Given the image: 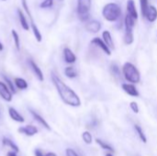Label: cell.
<instances>
[{"label": "cell", "instance_id": "obj_17", "mask_svg": "<svg viewBox=\"0 0 157 156\" xmlns=\"http://www.w3.org/2000/svg\"><path fill=\"white\" fill-rule=\"evenodd\" d=\"M30 113L32 114V116H33V118H34V120H36V121H38L41 126H43L46 130H48V131H51V127L49 126V124L47 123V121L41 117V116H40L38 113H36L35 111H33V110H30Z\"/></svg>", "mask_w": 157, "mask_h": 156}, {"label": "cell", "instance_id": "obj_8", "mask_svg": "<svg viewBox=\"0 0 157 156\" xmlns=\"http://www.w3.org/2000/svg\"><path fill=\"white\" fill-rule=\"evenodd\" d=\"M101 29L100 22L97 20H90L86 24V29L90 33H98Z\"/></svg>", "mask_w": 157, "mask_h": 156}, {"label": "cell", "instance_id": "obj_12", "mask_svg": "<svg viewBox=\"0 0 157 156\" xmlns=\"http://www.w3.org/2000/svg\"><path fill=\"white\" fill-rule=\"evenodd\" d=\"M145 17L147 18L148 21L155 22L157 19L156 7L154 6H149V7L147 9V12H146V15H145Z\"/></svg>", "mask_w": 157, "mask_h": 156}, {"label": "cell", "instance_id": "obj_13", "mask_svg": "<svg viewBox=\"0 0 157 156\" xmlns=\"http://www.w3.org/2000/svg\"><path fill=\"white\" fill-rule=\"evenodd\" d=\"M127 11H128V14L130 16H132L135 19L138 18V13L136 10L135 2L133 0H128L127 1Z\"/></svg>", "mask_w": 157, "mask_h": 156}, {"label": "cell", "instance_id": "obj_23", "mask_svg": "<svg viewBox=\"0 0 157 156\" xmlns=\"http://www.w3.org/2000/svg\"><path fill=\"white\" fill-rule=\"evenodd\" d=\"M96 143L103 149V150H106L109 153H114V149L108 143H106L104 141H102L101 139H96Z\"/></svg>", "mask_w": 157, "mask_h": 156}, {"label": "cell", "instance_id": "obj_21", "mask_svg": "<svg viewBox=\"0 0 157 156\" xmlns=\"http://www.w3.org/2000/svg\"><path fill=\"white\" fill-rule=\"evenodd\" d=\"M2 143H3L4 145H6V146H7V147H10V148L13 150V152H15V153H18V152H19L18 147H17L11 140H9V139H7V138L5 137V138H3Z\"/></svg>", "mask_w": 157, "mask_h": 156}, {"label": "cell", "instance_id": "obj_2", "mask_svg": "<svg viewBox=\"0 0 157 156\" xmlns=\"http://www.w3.org/2000/svg\"><path fill=\"white\" fill-rule=\"evenodd\" d=\"M122 74L124 78L130 84H138L141 81V74L138 69L132 63H125L122 66Z\"/></svg>", "mask_w": 157, "mask_h": 156}, {"label": "cell", "instance_id": "obj_3", "mask_svg": "<svg viewBox=\"0 0 157 156\" xmlns=\"http://www.w3.org/2000/svg\"><path fill=\"white\" fill-rule=\"evenodd\" d=\"M103 17L110 22L116 21L121 15V8L116 3H109L107 4L102 11Z\"/></svg>", "mask_w": 157, "mask_h": 156}, {"label": "cell", "instance_id": "obj_32", "mask_svg": "<svg viewBox=\"0 0 157 156\" xmlns=\"http://www.w3.org/2000/svg\"><path fill=\"white\" fill-rule=\"evenodd\" d=\"M53 5V0H44L43 2L40 3V6L41 8H48V7H52Z\"/></svg>", "mask_w": 157, "mask_h": 156}, {"label": "cell", "instance_id": "obj_5", "mask_svg": "<svg viewBox=\"0 0 157 156\" xmlns=\"http://www.w3.org/2000/svg\"><path fill=\"white\" fill-rule=\"evenodd\" d=\"M122 89L126 94H128L129 96H131L132 97H138L140 96L136 86L133 84H130V83L122 84Z\"/></svg>", "mask_w": 157, "mask_h": 156}, {"label": "cell", "instance_id": "obj_20", "mask_svg": "<svg viewBox=\"0 0 157 156\" xmlns=\"http://www.w3.org/2000/svg\"><path fill=\"white\" fill-rule=\"evenodd\" d=\"M134 130H135V131L137 132V134H138L139 138L141 139V141H142L144 143H147V138H146V136H145V134H144V131H143V128H142L140 125L135 124V125H134Z\"/></svg>", "mask_w": 157, "mask_h": 156}, {"label": "cell", "instance_id": "obj_1", "mask_svg": "<svg viewBox=\"0 0 157 156\" xmlns=\"http://www.w3.org/2000/svg\"><path fill=\"white\" fill-rule=\"evenodd\" d=\"M52 80L53 85L55 86L62 100L68 106L71 107H80L81 106V100L80 97L77 96V94L69 87L66 84H64L56 74H52Z\"/></svg>", "mask_w": 157, "mask_h": 156}, {"label": "cell", "instance_id": "obj_19", "mask_svg": "<svg viewBox=\"0 0 157 156\" xmlns=\"http://www.w3.org/2000/svg\"><path fill=\"white\" fill-rule=\"evenodd\" d=\"M14 83H15V85L17 86V87L18 89H21V90H25V89H27L28 86H29L27 81H26L25 79H23V78L16 77V78L14 79Z\"/></svg>", "mask_w": 157, "mask_h": 156}, {"label": "cell", "instance_id": "obj_14", "mask_svg": "<svg viewBox=\"0 0 157 156\" xmlns=\"http://www.w3.org/2000/svg\"><path fill=\"white\" fill-rule=\"evenodd\" d=\"M8 114L10 116V118L17 121V122H19V123H23L24 122V118L14 108H8Z\"/></svg>", "mask_w": 157, "mask_h": 156}, {"label": "cell", "instance_id": "obj_27", "mask_svg": "<svg viewBox=\"0 0 157 156\" xmlns=\"http://www.w3.org/2000/svg\"><path fill=\"white\" fill-rule=\"evenodd\" d=\"M110 71L112 73V74L115 76V77H120L121 76V69L119 67V65L117 63H111L110 65Z\"/></svg>", "mask_w": 157, "mask_h": 156}, {"label": "cell", "instance_id": "obj_40", "mask_svg": "<svg viewBox=\"0 0 157 156\" xmlns=\"http://www.w3.org/2000/svg\"><path fill=\"white\" fill-rule=\"evenodd\" d=\"M1 1H6V0H1Z\"/></svg>", "mask_w": 157, "mask_h": 156}, {"label": "cell", "instance_id": "obj_22", "mask_svg": "<svg viewBox=\"0 0 157 156\" xmlns=\"http://www.w3.org/2000/svg\"><path fill=\"white\" fill-rule=\"evenodd\" d=\"M64 74L68 78H75L77 76V72L74 66H68L64 69Z\"/></svg>", "mask_w": 157, "mask_h": 156}, {"label": "cell", "instance_id": "obj_7", "mask_svg": "<svg viewBox=\"0 0 157 156\" xmlns=\"http://www.w3.org/2000/svg\"><path fill=\"white\" fill-rule=\"evenodd\" d=\"M91 43L94 44V45H96V46H98V48H100L107 55H109V56L111 55V51H110V49L106 45V43L104 42V40H102L101 39H99V38H94V39L91 40Z\"/></svg>", "mask_w": 157, "mask_h": 156}, {"label": "cell", "instance_id": "obj_33", "mask_svg": "<svg viewBox=\"0 0 157 156\" xmlns=\"http://www.w3.org/2000/svg\"><path fill=\"white\" fill-rule=\"evenodd\" d=\"M130 108H131V109H132L135 114H138V113H139V111H140V108H139L138 104H137L136 102H134V101L131 102V104H130Z\"/></svg>", "mask_w": 157, "mask_h": 156}, {"label": "cell", "instance_id": "obj_29", "mask_svg": "<svg viewBox=\"0 0 157 156\" xmlns=\"http://www.w3.org/2000/svg\"><path fill=\"white\" fill-rule=\"evenodd\" d=\"M3 78H4V80L6 82V86H8V88H9V90L11 91V93L16 94V93H17V90H16V88H15V86H14L13 82H12L8 77H6V75H3Z\"/></svg>", "mask_w": 157, "mask_h": 156}, {"label": "cell", "instance_id": "obj_16", "mask_svg": "<svg viewBox=\"0 0 157 156\" xmlns=\"http://www.w3.org/2000/svg\"><path fill=\"white\" fill-rule=\"evenodd\" d=\"M102 37H103V40L104 42L106 43V45L111 50V49H114L115 46H114V42H113V40H112V37H111V34L109 31L108 30H105L103 33H102Z\"/></svg>", "mask_w": 157, "mask_h": 156}, {"label": "cell", "instance_id": "obj_39", "mask_svg": "<svg viewBox=\"0 0 157 156\" xmlns=\"http://www.w3.org/2000/svg\"><path fill=\"white\" fill-rule=\"evenodd\" d=\"M106 156H113V154L112 153H108V154H106Z\"/></svg>", "mask_w": 157, "mask_h": 156}, {"label": "cell", "instance_id": "obj_11", "mask_svg": "<svg viewBox=\"0 0 157 156\" xmlns=\"http://www.w3.org/2000/svg\"><path fill=\"white\" fill-rule=\"evenodd\" d=\"M63 58H64V61L67 63H74L76 61L75 54L69 48H64L63 49Z\"/></svg>", "mask_w": 157, "mask_h": 156}, {"label": "cell", "instance_id": "obj_4", "mask_svg": "<svg viewBox=\"0 0 157 156\" xmlns=\"http://www.w3.org/2000/svg\"><path fill=\"white\" fill-rule=\"evenodd\" d=\"M91 8V0H77V14L82 21L89 18V11Z\"/></svg>", "mask_w": 157, "mask_h": 156}, {"label": "cell", "instance_id": "obj_9", "mask_svg": "<svg viewBox=\"0 0 157 156\" xmlns=\"http://www.w3.org/2000/svg\"><path fill=\"white\" fill-rule=\"evenodd\" d=\"M17 131L19 133H23L27 136H33L38 133V129L33 125H27L25 127L18 128Z\"/></svg>", "mask_w": 157, "mask_h": 156}, {"label": "cell", "instance_id": "obj_28", "mask_svg": "<svg viewBox=\"0 0 157 156\" xmlns=\"http://www.w3.org/2000/svg\"><path fill=\"white\" fill-rule=\"evenodd\" d=\"M133 40H134L133 33L130 32V31H126L125 32V36H124V42H125V44L131 45L133 42Z\"/></svg>", "mask_w": 157, "mask_h": 156}, {"label": "cell", "instance_id": "obj_38", "mask_svg": "<svg viewBox=\"0 0 157 156\" xmlns=\"http://www.w3.org/2000/svg\"><path fill=\"white\" fill-rule=\"evenodd\" d=\"M3 49H4V46H3V44L0 42V51H3Z\"/></svg>", "mask_w": 157, "mask_h": 156}, {"label": "cell", "instance_id": "obj_34", "mask_svg": "<svg viewBox=\"0 0 157 156\" xmlns=\"http://www.w3.org/2000/svg\"><path fill=\"white\" fill-rule=\"evenodd\" d=\"M65 153H66V156H79L76 154L75 151H74L73 149H70V148L66 149Z\"/></svg>", "mask_w": 157, "mask_h": 156}, {"label": "cell", "instance_id": "obj_35", "mask_svg": "<svg viewBox=\"0 0 157 156\" xmlns=\"http://www.w3.org/2000/svg\"><path fill=\"white\" fill-rule=\"evenodd\" d=\"M35 156H45V154H42V152L40 150V149H37V150H35Z\"/></svg>", "mask_w": 157, "mask_h": 156}, {"label": "cell", "instance_id": "obj_18", "mask_svg": "<svg viewBox=\"0 0 157 156\" xmlns=\"http://www.w3.org/2000/svg\"><path fill=\"white\" fill-rule=\"evenodd\" d=\"M17 14H18V17H19V21L21 24V27L25 29V30H29V26L28 23V20L23 13V11L20 8H17Z\"/></svg>", "mask_w": 157, "mask_h": 156}, {"label": "cell", "instance_id": "obj_6", "mask_svg": "<svg viewBox=\"0 0 157 156\" xmlns=\"http://www.w3.org/2000/svg\"><path fill=\"white\" fill-rule=\"evenodd\" d=\"M0 97L6 102H10L12 100V93L8 86L3 82H0Z\"/></svg>", "mask_w": 157, "mask_h": 156}, {"label": "cell", "instance_id": "obj_24", "mask_svg": "<svg viewBox=\"0 0 157 156\" xmlns=\"http://www.w3.org/2000/svg\"><path fill=\"white\" fill-rule=\"evenodd\" d=\"M31 29H32L33 34H34V36H35V38H36L37 41L40 42V41H41V40H42V36H41L40 31L39 30V29H38L37 25L34 23V21H31Z\"/></svg>", "mask_w": 157, "mask_h": 156}, {"label": "cell", "instance_id": "obj_26", "mask_svg": "<svg viewBox=\"0 0 157 156\" xmlns=\"http://www.w3.org/2000/svg\"><path fill=\"white\" fill-rule=\"evenodd\" d=\"M82 139L83 141L86 143V144H91L93 142V137L92 134L89 131H84L82 133Z\"/></svg>", "mask_w": 157, "mask_h": 156}, {"label": "cell", "instance_id": "obj_30", "mask_svg": "<svg viewBox=\"0 0 157 156\" xmlns=\"http://www.w3.org/2000/svg\"><path fill=\"white\" fill-rule=\"evenodd\" d=\"M141 2V9H142V15L143 17H145V15H146V12H147V9L149 7V5H148V0H140Z\"/></svg>", "mask_w": 157, "mask_h": 156}, {"label": "cell", "instance_id": "obj_37", "mask_svg": "<svg viewBox=\"0 0 157 156\" xmlns=\"http://www.w3.org/2000/svg\"><path fill=\"white\" fill-rule=\"evenodd\" d=\"M45 156H57L54 153H48L47 154H45Z\"/></svg>", "mask_w": 157, "mask_h": 156}, {"label": "cell", "instance_id": "obj_31", "mask_svg": "<svg viewBox=\"0 0 157 156\" xmlns=\"http://www.w3.org/2000/svg\"><path fill=\"white\" fill-rule=\"evenodd\" d=\"M21 2H22V6H23L24 10L26 11L27 15L29 16V19H30V22H31V21H34V20H33V17H32V15H31V12H30V10H29V6H28L27 0H21Z\"/></svg>", "mask_w": 157, "mask_h": 156}, {"label": "cell", "instance_id": "obj_10", "mask_svg": "<svg viewBox=\"0 0 157 156\" xmlns=\"http://www.w3.org/2000/svg\"><path fill=\"white\" fill-rule=\"evenodd\" d=\"M29 66H30L31 70L33 71L34 74H35V75H36V77L38 78V80H39V81H40V82H42V81L44 80V76H43V74H42L41 70L40 69V67H39V66L34 63V61H33V60H31V59H29Z\"/></svg>", "mask_w": 157, "mask_h": 156}, {"label": "cell", "instance_id": "obj_15", "mask_svg": "<svg viewBox=\"0 0 157 156\" xmlns=\"http://www.w3.org/2000/svg\"><path fill=\"white\" fill-rule=\"evenodd\" d=\"M135 21H136V19L134 17H132L129 14L126 15V17H125V29H126V31L132 32L134 25H135Z\"/></svg>", "mask_w": 157, "mask_h": 156}, {"label": "cell", "instance_id": "obj_36", "mask_svg": "<svg viewBox=\"0 0 157 156\" xmlns=\"http://www.w3.org/2000/svg\"><path fill=\"white\" fill-rule=\"evenodd\" d=\"M6 156H17V153H15V152H8Z\"/></svg>", "mask_w": 157, "mask_h": 156}, {"label": "cell", "instance_id": "obj_25", "mask_svg": "<svg viewBox=\"0 0 157 156\" xmlns=\"http://www.w3.org/2000/svg\"><path fill=\"white\" fill-rule=\"evenodd\" d=\"M11 34H12V37H13V40H14V43H15V46H16L17 50L20 51V40H19V36H18L17 32L15 29H12L11 30Z\"/></svg>", "mask_w": 157, "mask_h": 156}]
</instances>
